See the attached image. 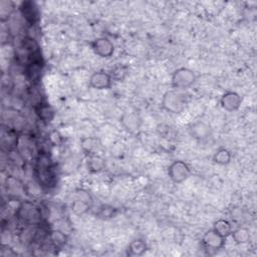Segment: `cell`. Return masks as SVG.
Masks as SVG:
<instances>
[{
	"label": "cell",
	"mask_w": 257,
	"mask_h": 257,
	"mask_svg": "<svg viewBox=\"0 0 257 257\" xmlns=\"http://www.w3.org/2000/svg\"><path fill=\"white\" fill-rule=\"evenodd\" d=\"M35 175L38 183L44 188H52L56 184V174L50 157L40 154L35 165Z\"/></svg>",
	"instance_id": "6da1fadb"
},
{
	"label": "cell",
	"mask_w": 257,
	"mask_h": 257,
	"mask_svg": "<svg viewBox=\"0 0 257 257\" xmlns=\"http://www.w3.org/2000/svg\"><path fill=\"white\" fill-rule=\"evenodd\" d=\"M188 105V97L180 89L168 90L162 98V108L171 114H180Z\"/></svg>",
	"instance_id": "7a4b0ae2"
},
{
	"label": "cell",
	"mask_w": 257,
	"mask_h": 257,
	"mask_svg": "<svg viewBox=\"0 0 257 257\" xmlns=\"http://www.w3.org/2000/svg\"><path fill=\"white\" fill-rule=\"evenodd\" d=\"M197 80L196 74L190 68L180 67L173 73L171 83L174 89L183 90L190 87Z\"/></svg>",
	"instance_id": "3957f363"
},
{
	"label": "cell",
	"mask_w": 257,
	"mask_h": 257,
	"mask_svg": "<svg viewBox=\"0 0 257 257\" xmlns=\"http://www.w3.org/2000/svg\"><path fill=\"white\" fill-rule=\"evenodd\" d=\"M16 216L25 223L37 224L41 220V211L36 205L30 202H23L16 210Z\"/></svg>",
	"instance_id": "277c9868"
},
{
	"label": "cell",
	"mask_w": 257,
	"mask_h": 257,
	"mask_svg": "<svg viewBox=\"0 0 257 257\" xmlns=\"http://www.w3.org/2000/svg\"><path fill=\"white\" fill-rule=\"evenodd\" d=\"M191 175L189 165L184 161H174L168 167V176L172 182L176 184L183 183Z\"/></svg>",
	"instance_id": "5b68a950"
},
{
	"label": "cell",
	"mask_w": 257,
	"mask_h": 257,
	"mask_svg": "<svg viewBox=\"0 0 257 257\" xmlns=\"http://www.w3.org/2000/svg\"><path fill=\"white\" fill-rule=\"evenodd\" d=\"M226 238L221 236L213 228L207 230L202 237V244L205 249L210 251H218L224 247Z\"/></svg>",
	"instance_id": "8992f818"
},
{
	"label": "cell",
	"mask_w": 257,
	"mask_h": 257,
	"mask_svg": "<svg viewBox=\"0 0 257 257\" xmlns=\"http://www.w3.org/2000/svg\"><path fill=\"white\" fill-rule=\"evenodd\" d=\"M91 50L102 58H110L114 53V43L107 37H99L90 43Z\"/></svg>",
	"instance_id": "52a82bcc"
},
{
	"label": "cell",
	"mask_w": 257,
	"mask_h": 257,
	"mask_svg": "<svg viewBox=\"0 0 257 257\" xmlns=\"http://www.w3.org/2000/svg\"><path fill=\"white\" fill-rule=\"evenodd\" d=\"M88 85L91 88H95L98 90L109 89L112 87L113 79L111 77V74L100 71L93 73L90 76L88 80Z\"/></svg>",
	"instance_id": "ba28073f"
},
{
	"label": "cell",
	"mask_w": 257,
	"mask_h": 257,
	"mask_svg": "<svg viewBox=\"0 0 257 257\" xmlns=\"http://www.w3.org/2000/svg\"><path fill=\"white\" fill-rule=\"evenodd\" d=\"M242 103V98L239 93L235 91H227L221 97L220 104L221 107L227 112H235L237 111Z\"/></svg>",
	"instance_id": "9c48e42d"
},
{
	"label": "cell",
	"mask_w": 257,
	"mask_h": 257,
	"mask_svg": "<svg viewBox=\"0 0 257 257\" xmlns=\"http://www.w3.org/2000/svg\"><path fill=\"white\" fill-rule=\"evenodd\" d=\"M189 132L194 139L198 140V141H204V140H207L208 138H210V136H211L212 130L210 125H208L207 123L202 121H197L190 126Z\"/></svg>",
	"instance_id": "30bf717a"
},
{
	"label": "cell",
	"mask_w": 257,
	"mask_h": 257,
	"mask_svg": "<svg viewBox=\"0 0 257 257\" xmlns=\"http://www.w3.org/2000/svg\"><path fill=\"white\" fill-rule=\"evenodd\" d=\"M20 11L22 16L25 17L30 25H34V23H36L39 20V10L33 2H23L20 6Z\"/></svg>",
	"instance_id": "8fae6325"
},
{
	"label": "cell",
	"mask_w": 257,
	"mask_h": 257,
	"mask_svg": "<svg viewBox=\"0 0 257 257\" xmlns=\"http://www.w3.org/2000/svg\"><path fill=\"white\" fill-rule=\"evenodd\" d=\"M148 250V245L143 239L133 240L128 247V255L130 256H141Z\"/></svg>",
	"instance_id": "7c38bea8"
},
{
	"label": "cell",
	"mask_w": 257,
	"mask_h": 257,
	"mask_svg": "<svg viewBox=\"0 0 257 257\" xmlns=\"http://www.w3.org/2000/svg\"><path fill=\"white\" fill-rule=\"evenodd\" d=\"M122 123L125 126V128L130 132H136L139 130L140 125H141V120L138 116V114L134 113H129L124 114Z\"/></svg>",
	"instance_id": "4fadbf2b"
},
{
	"label": "cell",
	"mask_w": 257,
	"mask_h": 257,
	"mask_svg": "<svg viewBox=\"0 0 257 257\" xmlns=\"http://www.w3.org/2000/svg\"><path fill=\"white\" fill-rule=\"evenodd\" d=\"M230 236L236 244H246L250 241L249 229L245 227H240L235 230H232Z\"/></svg>",
	"instance_id": "5bb4252c"
},
{
	"label": "cell",
	"mask_w": 257,
	"mask_h": 257,
	"mask_svg": "<svg viewBox=\"0 0 257 257\" xmlns=\"http://www.w3.org/2000/svg\"><path fill=\"white\" fill-rule=\"evenodd\" d=\"M49 240L56 248H62L67 242L66 234L60 230H53L49 233Z\"/></svg>",
	"instance_id": "9a60e30c"
},
{
	"label": "cell",
	"mask_w": 257,
	"mask_h": 257,
	"mask_svg": "<svg viewBox=\"0 0 257 257\" xmlns=\"http://www.w3.org/2000/svg\"><path fill=\"white\" fill-rule=\"evenodd\" d=\"M213 229L219 233V234L225 238H227L228 236L231 235V232H232V225L231 223L226 220V219H219L217 220L214 225H213Z\"/></svg>",
	"instance_id": "2e32d148"
},
{
	"label": "cell",
	"mask_w": 257,
	"mask_h": 257,
	"mask_svg": "<svg viewBox=\"0 0 257 257\" xmlns=\"http://www.w3.org/2000/svg\"><path fill=\"white\" fill-rule=\"evenodd\" d=\"M231 159H232V155L230 151H228L225 148H220L219 150L216 151V153L213 156V161L216 163V164L221 166L228 165L231 162Z\"/></svg>",
	"instance_id": "e0dca14e"
},
{
	"label": "cell",
	"mask_w": 257,
	"mask_h": 257,
	"mask_svg": "<svg viewBox=\"0 0 257 257\" xmlns=\"http://www.w3.org/2000/svg\"><path fill=\"white\" fill-rule=\"evenodd\" d=\"M36 114L42 121H51L54 118L55 112L49 105L39 104L36 109Z\"/></svg>",
	"instance_id": "ac0fdd59"
},
{
	"label": "cell",
	"mask_w": 257,
	"mask_h": 257,
	"mask_svg": "<svg viewBox=\"0 0 257 257\" xmlns=\"http://www.w3.org/2000/svg\"><path fill=\"white\" fill-rule=\"evenodd\" d=\"M128 75V68L127 66L124 65H116L113 68L111 77L113 79V81H116V82H122L123 80H125V78Z\"/></svg>",
	"instance_id": "d6986e66"
},
{
	"label": "cell",
	"mask_w": 257,
	"mask_h": 257,
	"mask_svg": "<svg viewBox=\"0 0 257 257\" xmlns=\"http://www.w3.org/2000/svg\"><path fill=\"white\" fill-rule=\"evenodd\" d=\"M116 213V210L114 207L111 206H103L100 208L98 216L103 219H108V218H113Z\"/></svg>",
	"instance_id": "ffe728a7"
},
{
	"label": "cell",
	"mask_w": 257,
	"mask_h": 257,
	"mask_svg": "<svg viewBox=\"0 0 257 257\" xmlns=\"http://www.w3.org/2000/svg\"><path fill=\"white\" fill-rule=\"evenodd\" d=\"M88 166H89L90 170L95 171V172H98V171H101L103 169L104 162H103V160L100 157L93 156L88 161Z\"/></svg>",
	"instance_id": "44dd1931"
},
{
	"label": "cell",
	"mask_w": 257,
	"mask_h": 257,
	"mask_svg": "<svg viewBox=\"0 0 257 257\" xmlns=\"http://www.w3.org/2000/svg\"><path fill=\"white\" fill-rule=\"evenodd\" d=\"M88 209V205L86 201H83V200H77L75 201V203L73 204V210L78 213V214H83L85 213L86 210Z\"/></svg>",
	"instance_id": "7402d4cb"
}]
</instances>
